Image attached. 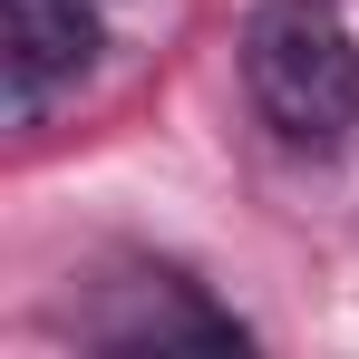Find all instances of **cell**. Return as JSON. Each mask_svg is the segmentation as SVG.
Here are the masks:
<instances>
[{
	"instance_id": "obj_1",
	"label": "cell",
	"mask_w": 359,
	"mask_h": 359,
	"mask_svg": "<svg viewBox=\"0 0 359 359\" xmlns=\"http://www.w3.org/2000/svg\"><path fill=\"white\" fill-rule=\"evenodd\" d=\"M243 78L282 146L320 156L359 126V39L330 0H262L243 29Z\"/></svg>"
},
{
	"instance_id": "obj_2",
	"label": "cell",
	"mask_w": 359,
	"mask_h": 359,
	"mask_svg": "<svg viewBox=\"0 0 359 359\" xmlns=\"http://www.w3.org/2000/svg\"><path fill=\"white\" fill-rule=\"evenodd\" d=\"M0 49L20 97L49 88V78H88L97 59V0H0Z\"/></svg>"
},
{
	"instance_id": "obj_3",
	"label": "cell",
	"mask_w": 359,
	"mask_h": 359,
	"mask_svg": "<svg viewBox=\"0 0 359 359\" xmlns=\"http://www.w3.org/2000/svg\"><path fill=\"white\" fill-rule=\"evenodd\" d=\"M126 301H136V311H107V320H97V340H107V350H243V330L233 320H224V311H204V301L184 292V282H165V272H156V282H126Z\"/></svg>"
}]
</instances>
